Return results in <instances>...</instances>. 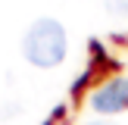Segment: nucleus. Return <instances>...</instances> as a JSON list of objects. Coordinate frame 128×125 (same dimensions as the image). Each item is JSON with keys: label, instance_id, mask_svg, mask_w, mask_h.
<instances>
[{"label": "nucleus", "instance_id": "f257e3e1", "mask_svg": "<svg viewBox=\"0 0 128 125\" xmlns=\"http://www.w3.org/2000/svg\"><path fill=\"white\" fill-rule=\"evenodd\" d=\"M66 28H62L56 19H38L22 38V53L31 66H41V69H50V66H60L66 60Z\"/></svg>", "mask_w": 128, "mask_h": 125}, {"label": "nucleus", "instance_id": "7ed1b4c3", "mask_svg": "<svg viewBox=\"0 0 128 125\" xmlns=\"http://www.w3.org/2000/svg\"><path fill=\"white\" fill-rule=\"evenodd\" d=\"M110 12H119V16H122V12H128V0H110Z\"/></svg>", "mask_w": 128, "mask_h": 125}, {"label": "nucleus", "instance_id": "f03ea898", "mask_svg": "<svg viewBox=\"0 0 128 125\" xmlns=\"http://www.w3.org/2000/svg\"><path fill=\"white\" fill-rule=\"evenodd\" d=\"M91 106L97 112H122L128 106V78H112L91 97Z\"/></svg>", "mask_w": 128, "mask_h": 125}, {"label": "nucleus", "instance_id": "20e7f679", "mask_svg": "<svg viewBox=\"0 0 128 125\" xmlns=\"http://www.w3.org/2000/svg\"><path fill=\"white\" fill-rule=\"evenodd\" d=\"M88 125H110V122H88Z\"/></svg>", "mask_w": 128, "mask_h": 125}]
</instances>
